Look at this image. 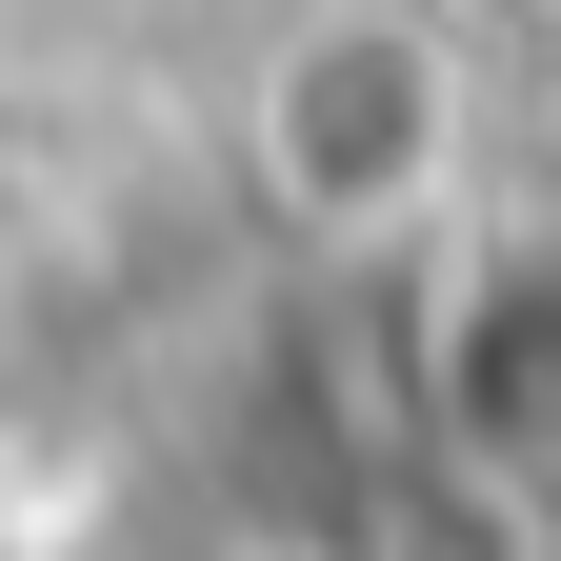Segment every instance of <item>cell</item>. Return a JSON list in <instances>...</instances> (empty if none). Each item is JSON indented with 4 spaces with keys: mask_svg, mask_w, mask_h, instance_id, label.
Returning a JSON list of instances; mask_svg holds the SVG:
<instances>
[{
    "mask_svg": "<svg viewBox=\"0 0 561 561\" xmlns=\"http://www.w3.org/2000/svg\"><path fill=\"white\" fill-rule=\"evenodd\" d=\"M221 561H301V541H221Z\"/></svg>",
    "mask_w": 561,
    "mask_h": 561,
    "instance_id": "3",
    "label": "cell"
},
{
    "mask_svg": "<svg viewBox=\"0 0 561 561\" xmlns=\"http://www.w3.org/2000/svg\"><path fill=\"white\" fill-rule=\"evenodd\" d=\"M221 161L301 261H421L481 181V60L442 0H280L221 101Z\"/></svg>",
    "mask_w": 561,
    "mask_h": 561,
    "instance_id": "1",
    "label": "cell"
},
{
    "mask_svg": "<svg viewBox=\"0 0 561 561\" xmlns=\"http://www.w3.org/2000/svg\"><path fill=\"white\" fill-rule=\"evenodd\" d=\"M401 381L461 502L561 541V221H442L401 301Z\"/></svg>",
    "mask_w": 561,
    "mask_h": 561,
    "instance_id": "2",
    "label": "cell"
}]
</instances>
